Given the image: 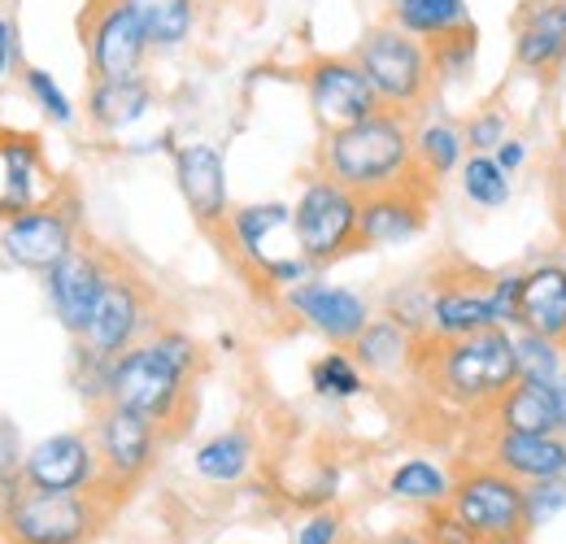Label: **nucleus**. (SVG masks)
Instances as JSON below:
<instances>
[{"instance_id": "nucleus-39", "label": "nucleus", "mask_w": 566, "mask_h": 544, "mask_svg": "<svg viewBox=\"0 0 566 544\" xmlns=\"http://www.w3.org/2000/svg\"><path fill=\"white\" fill-rule=\"evenodd\" d=\"M462 136H467V148H471V153H496V144L510 139V118H505L501 109H480V114L462 127Z\"/></svg>"}, {"instance_id": "nucleus-41", "label": "nucleus", "mask_w": 566, "mask_h": 544, "mask_svg": "<svg viewBox=\"0 0 566 544\" xmlns=\"http://www.w3.org/2000/svg\"><path fill=\"white\" fill-rule=\"evenodd\" d=\"M518 292H523V271L493 274V314L496 327H518Z\"/></svg>"}, {"instance_id": "nucleus-9", "label": "nucleus", "mask_w": 566, "mask_h": 544, "mask_svg": "<svg viewBox=\"0 0 566 544\" xmlns=\"http://www.w3.org/2000/svg\"><path fill=\"white\" fill-rule=\"evenodd\" d=\"M78 35L92 79H136L144 57L153 53L140 18L123 0H87L78 18Z\"/></svg>"}, {"instance_id": "nucleus-8", "label": "nucleus", "mask_w": 566, "mask_h": 544, "mask_svg": "<svg viewBox=\"0 0 566 544\" xmlns=\"http://www.w3.org/2000/svg\"><path fill=\"white\" fill-rule=\"evenodd\" d=\"M449 510L475 541H501V536H527V514H523V483L505 475L493 462L467 467L453 479Z\"/></svg>"}, {"instance_id": "nucleus-32", "label": "nucleus", "mask_w": 566, "mask_h": 544, "mask_svg": "<svg viewBox=\"0 0 566 544\" xmlns=\"http://www.w3.org/2000/svg\"><path fill=\"white\" fill-rule=\"evenodd\" d=\"M462 192L475 209H501L510 201V175L496 166L493 153H471L462 161Z\"/></svg>"}, {"instance_id": "nucleus-3", "label": "nucleus", "mask_w": 566, "mask_h": 544, "mask_svg": "<svg viewBox=\"0 0 566 544\" xmlns=\"http://www.w3.org/2000/svg\"><path fill=\"white\" fill-rule=\"evenodd\" d=\"M314 166H318V175L345 184L357 197L410 179L419 170L415 166V127H410V114L379 109V114L361 118L354 127L323 132L318 153H314Z\"/></svg>"}, {"instance_id": "nucleus-1", "label": "nucleus", "mask_w": 566, "mask_h": 544, "mask_svg": "<svg viewBox=\"0 0 566 544\" xmlns=\"http://www.w3.org/2000/svg\"><path fill=\"white\" fill-rule=\"evenodd\" d=\"M410 366L436 401L475 414V418H493L496 401L518 384V357H514L510 327H489V332L458 336V341L419 336Z\"/></svg>"}, {"instance_id": "nucleus-25", "label": "nucleus", "mask_w": 566, "mask_h": 544, "mask_svg": "<svg viewBox=\"0 0 566 544\" xmlns=\"http://www.w3.org/2000/svg\"><path fill=\"white\" fill-rule=\"evenodd\" d=\"M493 422H496V431H532V436L563 431L554 384H527V379H518V384L496 401Z\"/></svg>"}, {"instance_id": "nucleus-47", "label": "nucleus", "mask_w": 566, "mask_h": 544, "mask_svg": "<svg viewBox=\"0 0 566 544\" xmlns=\"http://www.w3.org/2000/svg\"><path fill=\"white\" fill-rule=\"evenodd\" d=\"M554 393H558V418H563V431H566V370L558 375V384H554Z\"/></svg>"}, {"instance_id": "nucleus-42", "label": "nucleus", "mask_w": 566, "mask_h": 544, "mask_svg": "<svg viewBox=\"0 0 566 544\" xmlns=\"http://www.w3.org/2000/svg\"><path fill=\"white\" fill-rule=\"evenodd\" d=\"M296 544H340V514L318 510L296 527Z\"/></svg>"}, {"instance_id": "nucleus-21", "label": "nucleus", "mask_w": 566, "mask_h": 544, "mask_svg": "<svg viewBox=\"0 0 566 544\" xmlns=\"http://www.w3.org/2000/svg\"><path fill=\"white\" fill-rule=\"evenodd\" d=\"M518 332H536V336L566 348V266L541 262V266L523 271Z\"/></svg>"}, {"instance_id": "nucleus-46", "label": "nucleus", "mask_w": 566, "mask_h": 544, "mask_svg": "<svg viewBox=\"0 0 566 544\" xmlns=\"http://www.w3.org/2000/svg\"><path fill=\"white\" fill-rule=\"evenodd\" d=\"M384 544H427V536L423 532H392Z\"/></svg>"}, {"instance_id": "nucleus-2", "label": "nucleus", "mask_w": 566, "mask_h": 544, "mask_svg": "<svg viewBox=\"0 0 566 544\" xmlns=\"http://www.w3.org/2000/svg\"><path fill=\"white\" fill-rule=\"evenodd\" d=\"M201 375V348L184 332H148L136 348L118 353L105 370V401L148 418L161 436L184 427L192 379Z\"/></svg>"}, {"instance_id": "nucleus-17", "label": "nucleus", "mask_w": 566, "mask_h": 544, "mask_svg": "<svg viewBox=\"0 0 566 544\" xmlns=\"http://www.w3.org/2000/svg\"><path fill=\"white\" fill-rule=\"evenodd\" d=\"M96 479H101L96 444H92V436H78V431L40 440L22 467V483L40 488V492H92Z\"/></svg>"}, {"instance_id": "nucleus-44", "label": "nucleus", "mask_w": 566, "mask_h": 544, "mask_svg": "<svg viewBox=\"0 0 566 544\" xmlns=\"http://www.w3.org/2000/svg\"><path fill=\"white\" fill-rule=\"evenodd\" d=\"M493 157L505 175H518V170H523V161H527V148H523V139L518 136H510V139H501V144H496Z\"/></svg>"}, {"instance_id": "nucleus-33", "label": "nucleus", "mask_w": 566, "mask_h": 544, "mask_svg": "<svg viewBox=\"0 0 566 544\" xmlns=\"http://www.w3.org/2000/svg\"><path fill=\"white\" fill-rule=\"evenodd\" d=\"M310 384H314V393L327 397V401H349V397H357V393L366 388L357 357L340 353V348L327 353V357H318V362L310 366Z\"/></svg>"}, {"instance_id": "nucleus-29", "label": "nucleus", "mask_w": 566, "mask_h": 544, "mask_svg": "<svg viewBox=\"0 0 566 544\" xmlns=\"http://www.w3.org/2000/svg\"><path fill=\"white\" fill-rule=\"evenodd\" d=\"M192 467H197V475L210 479V483H235V479H244V471L253 467V436L240 431V427L218 431V436H210L192 453Z\"/></svg>"}, {"instance_id": "nucleus-18", "label": "nucleus", "mask_w": 566, "mask_h": 544, "mask_svg": "<svg viewBox=\"0 0 566 544\" xmlns=\"http://www.w3.org/2000/svg\"><path fill=\"white\" fill-rule=\"evenodd\" d=\"M496 327L493 314V279L462 274V279H436L431 283V314H427V336L436 341H458Z\"/></svg>"}, {"instance_id": "nucleus-37", "label": "nucleus", "mask_w": 566, "mask_h": 544, "mask_svg": "<svg viewBox=\"0 0 566 544\" xmlns=\"http://www.w3.org/2000/svg\"><path fill=\"white\" fill-rule=\"evenodd\" d=\"M566 510V475L563 479H541L523 488V514H527V532H536L541 523L558 519Z\"/></svg>"}, {"instance_id": "nucleus-15", "label": "nucleus", "mask_w": 566, "mask_h": 544, "mask_svg": "<svg viewBox=\"0 0 566 544\" xmlns=\"http://www.w3.org/2000/svg\"><path fill=\"white\" fill-rule=\"evenodd\" d=\"M175 184L184 192L188 213L201 231L227 236L231 222V197H227V161L213 144H184L175 153Z\"/></svg>"}, {"instance_id": "nucleus-30", "label": "nucleus", "mask_w": 566, "mask_h": 544, "mask_svg": "<svg viewBox=\"0 0 566 544\" xmlns=\"http://www.w3.org/2000/svg\"><path fill=\"white\" fill-rule=\"evenodd\" d=\"M467 161V136L453 123H423L415 127V166L423 170L431 184H440L444 175L462 170Z\"/></svg>"}, {"instance_id": "nucleus-43", "label": "nucleus", "mask_w": 566, "mask_h": 544, "mask_svg": "<svg viewBox=\"0 0 566 544\" xmlns=\"http://www.w3.org/2000/svg\"><path fill=\"white\" fill-rule=\"evenodd\" d=\"M549 192H554V209H558V227H566V132L554 157V175H549Z\"/></svg>"}, {"instance_id": "nucleus-36", "label": "nucleus", "mask_w": 566, "mask_h": 544, "mask_svg": "<svg viewBox=\"0 0 566 544\" xmlns=\"http://www.w3.org/2000/svg\"><path fill=\"white\" fill-rule=\"evenodd\" d=\"M22 83H27V92H31V101L40 105V114L49 118V123H62V127H71L74 123V105L71 96L62 92V83L49 74V70L40 66H27L22 70Z\"/></svg>"}, {"instance_id": "nucleus-50", "label": "nucleus", "mask_w": 566, "mask_h": 544, "mask_svg": "<svg viewBox=\"0 0 566 544\" xmlns=\"http://www.w3.org/2000/svg\"><path fill=\"white\" fill-rule=\"evenodd\" d=\"M563 236H566V227H563Z\"/></svg>"}, {"instance_id": "nucleus-38", "label": "nucleus", "mask_w": 566, "mask_h": 544, "mask_svg": "<svg viewBox=\"0 0 566 544\" xmlns=\"http://www.w3.org/2000/svg\"><path fill=\"white\" fill-rule=\"evenodd\" d=\"M22 467H27V453H22L18 427L0 418V501L22 488Z\"/></svg>"}, {"instance_id": "nucleus-11", "label": "nucleus", "mask_w": 566, "mask_h": 544, "mask_svg": "<svg viewBox=\"0 0 566 544\" xmlns=\"http://www.w3.org/2000/svg\"><path fill=\"white\" fill-rule=\"evenodd\" d=\"M305 96H310V109H314L323 132L354 127V123L384 109L379 92L370 87L357 57H314L305 66Z\"/></svg>"}, {"instance_id": "nucleus-13", "label": "nucleus", "mask_w": 566, "mask_h": 544, "mask_svg": "<svg viewBox=\"0 0 566 544\" xmlns=\"http://www.w3.org/2000/svg\"><path fill=\"white\" fill-rule=\"evenodd\" d=\"M74 249H78V240H74V213L62 209L57 201L35 205L27 213H13L0 227V253H4V262L22 266V271L49 274Z\"/></svg>"}, {"instance_id": "nucleus-40", "label": "nucleus", "mask_w": 566, "mask_h": 544, "mask_svg": "<svg viewBox=\"0 0 566 544\" xmlns=\"http://www.w3.org/2000/svg\"><path fill=\"white\" fill-rule=\"evenodd\" d=\"M419 532L427 536V544H480L462 523H458V514H453L449 505H431Z\"/></svg>"}, {"instance_id": "nucleus-24", "label": "nucleus", "mask_w": 566, "mask_h": 544, "mask_svg": "<svg viewBox=\"0 0 566 544\" xmlns=\"http://www.w3.org/2000/svg\"><path fill=\"white\" fill-rule=\"evenodd\" d=\"M292 231V209L280 201L266 205H244V209H231V222H227V240H231V253L240 262H249L253 271L262 274L271 253H266V240Z\"/></svg>"}, {"instance_id": "nucleus-19", "label": "nucleus", "mask_w": 566, "mask_h": 544, "mask_svg": "<svg viewBox=\"0 0 566 544\" xmlns=\"http://www.w3.org/2000/svg\"><path fill=\"white\" fill-rule=\"evenodd\" d=\"M514 62L541 79L566 66V0H527L514 13Z\"/></svg>"}, {"instance_id": "nucleus-27", "label": "nucleus", "mask_w": 566, "mask_h": 544, "mask_svg": "<svg viewBox=\"0 0 566 544\" xmlns=\"http://www.w3.org/2000/svg\"><path fill=\"white\" fill-rule=\"evenodd\" d=\"M415 344H419V336H410L401 323H392V318H370L366 332H361L349 348H354L361 370H370V375H392V370H401V366L415 362Z\"/></svg>"}, {"instance_id": "nucleus-34", "label": "nucleus", "mask_w": 566, "mask_h": 544, "mask_svg": "<svg viewBox=\"0 0 566 544\" xmlns=\"http://www.w3.org/2000/svg\"><path fill=\"white\" fill-rule=\"evenodd\" d=\"M514 357H518V379L527 384H558L563 375V344L545 341L536 332H514Z\"/></svg>"}, {"instance_id": "nucleus-16", "label": "nucleus", "mask_w": 566, "mask_h": 544, "mask_svg": "<svg viewBox=\"0 0 566 544\" xmlns=\"http://www.w3.org/2000/svg\"><path fill=\"white\" fill-rule=\"evenodd\" d=\"M287 310L336 348H349L370 323V305L357 292L323 283V279H305V283L287 287Z\"/></svg>"}, {"instance_id": "nucleus-45", "label": "nucleus", "mask_w": 566, "mask_h": 544, "mask_svg": "<svg viewBox=\"0 0 566 544\" xmlns=\"http://www.w3.org/2000/svg\"><path fill=\"white\" fill-rule=\"evenodd\" d=\"M9 62H18V40H13V27H9V18H0V79H4Z\"/></svg>"}, {"instance_id": "nucleus-22", "label": "nucleus", "mask_w": 566, "mask_h": 544, "mask_svg": "<svg viewBox=\"0 0 566 544\" xmlns=\"http://www.w3.org/2000/svg\"><path fill=\"white\" fill-rule=\"evenodd\" d=\"M44 153L31 136H0V218L44 205Z\"/></svg>"}, {"instance_id": "nucleus-6", "label": "nucleus", "mask_w": 566, "mask_h": 544, "mask_svg": "<svg viewBox=\"0 0 566 544\" xmlns=\"http://www.w3.org/2000/svg\"><path fill=\"white\" fill-rule=\"evenodd\" d=\"M357 209H361L357 192H349L345 184H336L327 175H314L301 188L296 205H292V240H296V253L310 266L345 262L349 253L361 249Z\"/></svg>"}, {"instance_id": "nucleus-26", "label": "nucleus", "mask_w": 566, "mask_h": 544, "mask_svg": "<svg viewBox=\"0 0 566 544\" xmlns=\"http://www.w3.org/2000/svg\"><path fill=\"white\" fill-rule=\"evenodd\" d=\"M388 22H397L406 35H415L423 44H436V40L471 27V9H467V0H397L388 9Z\"/></svg>"}, {"instance_id": "nucleus-48", "label": "nucleus", "mask_w": 566, "mask_h": 544, "mask_svg": "<svg viewBox=\"0 0 566 544\" xmlns=\"http://www.w3.org/2000/svg\"><path fill=\"white\" fill-rule=\"evenodd\" d=\"M480 544H527V536H501V541H480Z\"/></svg>"}, {"instance_id": "nucleus-12", "label": "nucleus", "mask_w": 566, "mask_h": 544, "mask_svg": "<svg viewBox=\"0 0 566 544\" xmlns=\"http://www.w3.org/2000/svg\"><path fill=\"white\" fill-rule=\"evenodd\" d=\"M436 201V184L423 170H415L410 179L366 192L361 209H357V231H361V249H392L415 240L427 227V213Z\"/></svg>"}, {"instance_id": "nucleus-10", "label": "nucleus", "mask_w": 566, "mask_h": 544, "mask_svg": "<svg viewBox=\"0 0 566 544\" xmlns=\"http://www.w3.org/2000/svg\"><path fill=\"white\" fill-rule=\"evenodd\" d=\"M148 323H153V296L140 279L123 266H114L105 292H101V305L92 314V327L83 336V353L101 357V362H114L118 353L136 348L148 336Z\"/></svg>"}, {"instance_id": "nucleus-31", "label": "nucleus", "mask_w": 566, "mask_h": 544, "mask_svg": "<svg viewBox=\"0 0 566 544\" xmlns=\"http://www.w3.org/2000/svg\"><path fill=\"white\" fill-rule=\"evenodd\" d=\"M388 492L397 496V501H410V505H449V492H453V475L444 471V467H436V462H427V458H410V462H401L392 475H388Z\"/></svg>"}, {"instance_id": "nucleus-14", "label": "nucleus", "mask_w": 566, "mask_h": 544, "mask_svg": "<svg viewBox=\"0 0 566 544\" xmlns=\"http://www.w3.org/2000/svg\"><path fill=\"white\" fill-rule=\"evenodd\" d=\"M109 274H114V262L105 253H96V249H74V253H66L53 271L44 274L53 314H57V323L71 332L74 341L87 336L92 314L101 305V292H105Z\"/></svg>"}, {"instance_id": "nucleus-49", "label": "nucleus", "mask_w": 566, "mask_h": 544, "mask_svg": "<svg viewBox=\"0 0 566 544\" xmlns=\"http://www.w3.org/2000/svg\"><path fill=\"white\" fill-rule=\"evenodd\" d=\"M384 4H388V9H392V4H397V0H384Z\"/></svg>"}, {"instance_id": "nucleus-28", "label": "nucleus", "mask_w": 566, "mask_h": 544, "mask_svg": "<svg viewBox=\"0 0 566 544\" xmlns=\"http://www.w3.org/2000/svg\"><path fill=\"white\" fill-rule=\"evenodd\" d=\"M140 18L153 49H179L197 31V0H123Z\"/></svg>"}, {"instance_id": "nucleus-4", "label": "nucleus", "mask_w": 566, "mask_h": 544, "mask_svg": "<svg viewBox=\"0 0 566 544\" xmlns=\"http://www.w3.org/2000/svg\"><path fill=\"white\" fill-rule=\"evenodd\" d=\"M109 501L96 492H40L18 488L0 501V541L4 544H92L109 519Z\"/></svg>"}, {"instance_id": "nucleus-35", "label": "nucleus", "mask_w": 566, "mask_h": 544, "mask_svg": "<svg viewBox=\"0 0 566 544\" xmlns=\"http://www.w3.org/2000/svg\"><path fill=\"white\" fill-rule=\"evenodd\" d=\"M431 49V70H436V83H453V79H467L471 66H475V53H480V31H475V22L471 27H462V31H453V35H444V40H436V44H427Z\"/></svg>"}, {"instance_id": "nucleus-5", "label": "nucleus", "mask_w": 566, "mask_h": 544, "mask_svg": "<svg viewBox=\"0 0 566 544\" xmlns=\"http://www.w3.org/2000/svg\"><path fill=\"white\" fill-rule=\"evenodd\" d=\"M357 66L366 70L370 87L379 92L384 109H401L415 114L436 87V70H431V49L423 40L406 35L397 22H379L370 27L354 49Z\"/></svg>"}, {"instance_id": "nucleus-23", "label": "nucleus", "mask_w": 566, "mask_h": 544, "mask_svg": "<svg viewBox=\"0 0 566 544\" xmlns=\"http://www.w3.org/2000/svg\"><path fill=\"white\" fill-rule=\"evenodd\" d=\"M153 105V87L144 83V74L136 79H92V92H87V118L92 127L101 132H127L136 127Z\"/></svg>"}, {"instance_id": "nucleus-7", "label": "nucleus", "mask_w": 566, "mask_h": 544, "mask_svg": "<svg viewBox=\"0 0 566 544\" xmlns=\"http://www.w3.org/2000/svg\"><path fill=\"white\" fill-rule=\"evenodd\" d=\"M92 444H96V462H101V479L92 492L105 496L109 505H118L148 475L161 431L140 414L105 401V406H96V418H92Z\"/></svg>"}, {"instance_id": "nucleus-20", "label": "nucleus", "mask_w": 566, "mask_h": 544, "mask_svg": "<svg viewBox=\"0 0 566 544\" xmlns=\"http://www.w3.org/2000/svg\"><path fill=\"white\" fill-rule=\"evenodd\" d=\"M489 462L501 467L518 483H541V479L566 475V440L563 431L532 436V431H496L489 444Z\"/></svg>"}]
</instances>
